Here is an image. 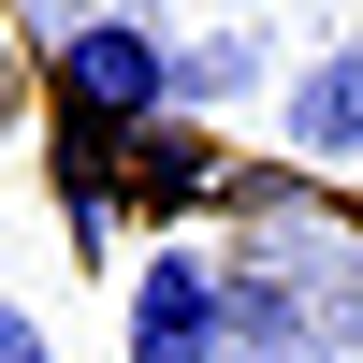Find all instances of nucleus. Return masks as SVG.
Instances as JSON below:
<instances>
[{
	"instance_id": "obj_4",
	"label": "nucleus",
	"mask_w": 363,
	"mask_h": 363,
	"mask_svg": "<svg viewBox=\"0 0 363 363\" xmlns=\"http://www.w3.org/2000/svg\"><path fill=\"white\" fill-rule=\"evenodd\" d=\"M0 363H44V320L29 306H0Z\"/></svg>"
},
{
	"instance_id": "obj_2",
	"label": "nucleus",
	"mask_w": 363,
	"mask_h": 363,
	"mask_svg": "<svg viewBox=\"0 0 363 363\" xmlns=\"http://www.w3.org/2000/svg\"><path fill=\"white\" fill-rule=\"evenodd\" d=\"M233 349V306H218V277H203L189 247H160L131 277V363H218Z\"/></svg>"
},
{
	"instance_id": "obj_3",
	"label": "nucleus",
	"mask_w": 363,
	"mask_h": 363,
	"mask_svg": "<svg viewBox=\"0 0 363 363\" xmlns=\"http://www.w3.org/2000/svg\"><path fill=\"white\" fill-rule=\"evenodd\" d=\"M291 145H306V160H363V44L291 87Z\"/></svg>"
},
{
	"instance_id": "obj_1",
	"label": "nucleus",
	"mask_w": 363,
	"mask_h": 363,
	"mask_svg": "<svg viewBox=\"0 0 363 363\" xmlns=\"http://www.w3.org/2000/svg\"><path fill=\"white\" fill-rule=\"evenodd\" d=\"M58 102L87 116V131H145V116L174 102V44L131 15H87L73 44H58Z\"/></svg>"
}]
</instances>
